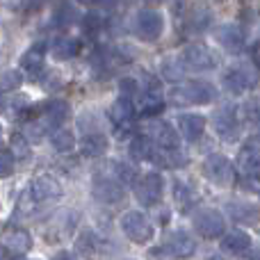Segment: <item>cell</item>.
<instances>
[{
    "mask_svg": "<svg viewBox=\"0 0 260 260\" xmlns=\"http://www.w3.org/2000/svg\"><path fill=\"white\" fill-rule=\"evenodd\" d=\"M119 226H121L123 235L135 244H146V242H151L153 235H155V229H153L151 219L139 210L123 212V217L119 219Z\"/></svg>",
    "mask_w": 260,
    "mask_h": 260,
    "instance_id": "1",
    "label": "cell"
},
{
    "mask_svg": "<svg viewBox=\"0 0 260 260\" xmlns=\"http://www.w3.org/2000/svg\"><path fill=\"white\" fill-rule=\"evenodd\" d=\"M221 82H224V89L229 91L231 96H240L247 89L256 87L258 69L249 62H242V64H238V67L229 69V71L224 73V78H221Z\"/></svg>",
    "mask_w": 260,
    "mask_h": 260,
    "instance_id": "2",
    "label": "cell"
},
{
    "mask_svg": "<svg viewBox=\"0 0 260 260\" xmlns=\"http://www.w3.org/2000/svg\"><path fill=\"white\" fill-rule=\"evenodd\" d=\"M174 101L176 103H187V105H208L217 99V89L210 82L203 80H189L174 89Z\"/></svg>",
    "mask_w": 260,
    "mask_h": 260,
    "instance_id": "3",
    "label": "cell"
},
{
    "mask_svg": "<svg viewBox=\"0 0 260 260\" xmlns=\"http://www.w3.org/2000/svg\"><path fill=\"white\" fill-rule=\"evenodd\" d=\"M203 174H206V178L210 180V183L229 187L235 180V167L226 155L212 153V155H208L206 162H203Z\"/></svg>",
    "mask_w": 260,
    "mask_h": 260,
    "instance_id": "4",
    "label": "cell"
},
{
    "mask_svg": "<svg viewBox=\"0 0 260 260\" xmlns=\"http://www.w3.org/2000/svg\"><path fill=\"white\" fill-rule=\"evenodd\" d=\"M183 62L187 71H197V73H206L212 71V69L219 64V57H217L215 50H210L208 46L203 44H192L183 50Z\"/></svg>",
    "mask_w": 260,
    "mask_h": 260,
    "instance_id": "5",
    "label": "cell"
},
{
    "mask_svg": "<svg viewBox=\"0 0 260 260\" xmlns=\"http://www.w3.org/2000/svg\"><path fill=\"white\" fill-rule=\"evenodd\" d=\"M135 194H137V201L142 206H155V203H160L162 194H165V178H162V174L148 171L146 176L135 180Z\"/></svg>",
    "mask_w": 260,
    "mask_h": 260,
    "instance_id": "6",
    "label": "cell"
},
{
    "mask_svg": "<svg viewBox=\"0 0 260 260\" xmlns=\"http://www.w3.org/2000/svg\"><path fill=\"white\" fill-rule=\"evenodd\" d=\"M165 32V18L157 9H142L135 16V35L142 41H157Z\"/></svg>",
    "mask_w": 260,
    "mask_h": 260,
    "instance_id": "7",
    "label": "cell"
},
{
    "mask_svg": "<svg viewBox=\"0 0 260 260\" xmlns=\"http://www.w3.org/2000/svg\"><path fill=\"white\" fill-rule=\"evenodd\" d=\"M194 229H197V233L201 235V238L215 240L226 233V219L215 208H203V210H199L197 217H194Z\"/></svg>",
    "mask_w": 260,
    "mask_h": 260,
    "instance_id": "8",
    "label": "cell"
},
{
    "mask_svg": "<svg viewBox=\"0 0 260 260\" xmlns=\"http://www.w3.org/2000/svg\"><path fill=\"white\" fill-rule=\"evenodd\" d=\"M238 167L247 176V180H251V183H256L260 178V137H251L242 146Z\"/></svg>",
    "mask_w": 260,
    "mask_h": 260,
    "instance_id": "9",
    "label": "cell"
},
{
    "mask_svg": "<svg viewBox=\"0 0 260 260\" xmlns=\"http://www.w3.org/2000/svg\"><path fill=\"white\" fill-rule=\"evenodd\" d=\"M146 135L151 137V142L162 151H176L180 146V135L174 126H169L167 121H151L146 126Z\"/></svg>",
    "mask_w": 260,
    "mask_h": 260,
    "instance_id": "10",
    "label": "cell"
},
{
    "mask_svg": "<svg viewBox=\"0 0 260 260\" xmlns=\"http://www.w3.org/2000/svg\"><path fill=\"white\" fill-rule=\"evenodd\" d=\"M215 130L224 142H235L240 135V117H238V110L226 105L221 108L219 112L215 114Z\"/></svg>",
    "mask_w": 260,
    "mask_h": 260,
    "instance_id": "11",
    "label": "cell"
},
{
    "mask_svg": "<svg viewBox=\"0 0 260 260\" xmlns=\"http://www.w3.org/2000/svg\"><path fill=\"white\" fill-rule=\"evenodd\" d=\"M30 194L37 203H50V201H57L62 197V187L59 183L53 178V176H37L30 185Z\"/></svg>",
    "mask_w": 260,
    "mask_h": 260,
    "instance_id": "12",
    "label": "cell"
},
{
    "mask_svg": "<svg viewBox=\"0 0 260 260\" xmlns=\"http://www.w3.org/2000/svg\"><path fill=\"white\" fill-rule=\"evenodd\" d=\"M226 212L238 226H253L260 221V208L247 201H231L226 203Z\"/></svg>",
    "mask_w": 260,
    "mask_h": 260,
    "instance_id": "13",
    "label": "cell"
},
{
    "mask_svg": "<svg viewBox=\"0 0 260 260\" xmlns=\"http://www.w3.org/2000/svg\"><path fill=\"white\" fill-rule=\"evenodd\" d=\"M110 117H112L114 126H117L119 133H126V130L130 128V123H133L135 119V103L133 99L126 94H121V99L114 101L112 110H110Z\"/></svg>",
    "mask_w": 260,
    "mask_h": 260,
    "instance_id": "14",
    "label": "cell"
},
{
    "mask_svg": "<svg viewBox=\"0 0 260 260\" xmlns=\"http://www.w3.org/2000/svg\"><path fill=\"white\" fill-rule=\"evenodd\" d=\"M94 197L103 203H119L126 197L123 183L117 178H99L94 183Z\"/></svg>",
    "mask_w": 260,
    "mask_h": 260,
    "instance_id": "15",
    "label": "cell"
},
{
    "mask_svg": "<svg viewBox=\"0 0 260 260\" xmlns=\"http://www.w3.org/2000/svg\"><path fill=\"white\" fill-rule=\"evenodd\" d=\"M206 130V117L197 112H185L178 117V133L183 135L187 142H199Z\"/></svg>",
    "mask_w": 260,
    "mask_h": 260,
    "instance_id": "16",
    "label": "cell"
},
{
    "mask_svg": "<svg viewBox=\"0 0 260 260\" xmlns=\"http://www.w3.org/2000/svg\"><path fill=\"white\" fill-rule=\"evenodd\" d=\"M215 35H217V41H219L229 53H240V50L244 48V32H242V27L235 25V23L219 25Z\"/></svg>",
    "mask_w": 260,
    "mask_h": 260,
    "instance_id": "17",
    "label": "cell"
},
{
    "mask_svg": "<svg viewBox=\"0 0 260 260\" xmlns=\"http://www.w3.org/2000/svg\"><path fill=\"white\" fill-rule=\"evenodd\" d=\"M165 110V99L157 91V82H148V89L139 99V114L142 117H157Z\"/></svg>",
    "mask_w": 260,
    "mask_h": 260,
    "instance_id": "18",
    "label": "cell"
},
{
    "mask_svg": "<svg viewBox=\"0 0 260 260\" xmlns=\"http://www.w3.org/2000/svg\"><path fill=\"white\" fill-rule=\"evenodd\" d=\"M221 249L233 253V256H240V253H247L249 249H253V240H251V235H247L244 231L233 229L231 233L221 235Z\"/></svg>",
    "mask_w": 260,
    "mask_h": 260,
    "instance_id": "19",
    "label": "cell"
},
{
    "mask_svg": "<svg viewBox=\"0 0 260 260\" xmlns=\"http://www.w3.org/2000/svg\"><path fill=\"white\" fill-rule=\"evenodd\" d=\"M167 251L171 256H178V258H187L197 251V242L189 233L185 231H178V233H171V238L167 240Z\"/></svg>",
    "mask_w": 260,
    "mask_h": 260,
    "instance_id": "20",
    "label": "cell"
},
{
    "mask_svg": "<svg viewBox=\"0 0 260 260\" xmlns=\"http://www.w3.org/2000/svg\"><path fill=\"white\" fill-rule=\"evenodd\" d=\"M44 57H46V44H44V41H37L35 46H30V48L23 53L21 69L25 73H32V76H37V73L44 69Z\"/></svg>",
    "mask_w": 260,
    "mask_h": 260,
    "instance_id": "21",
    "label": "cell"
},
{
    "mask_svg": "<svg viewBox=\"0 0 260 260\" xmlns=\"http://www.w3.org/2000/svg\"><path fill=\"white\" fill-rule=\"evenodd\" d=\"M80 151L89 157H96V155H103L108 151V137L99 130H87L80 139Z\"/></svg>",
    "mask_w": 260,
    "mask_h": 260,
    "instance_id": "22",
    "label": "cell"
},
{
    "mask_svg": "<svg viewBox=\"0 0 260 260\" xmlns=\"http://www.w3.org/2000/svg\"><path fill=\"white\" fill-rule=\"evenodd\" d=\"M3 244H5V249H9L14 253H25L32 247V238L25 229H14L9 233H5Z\"/></svg>",
    "mask_w": 260,
    "mask_h": 260,
    "instance_id": "23",
    "label": "cell"
},
{
    "mask_svg": "<svg viewBox=\"0 0 260 260\" xmlns=\"http://www.w3.org/2000/svg\"><path fill=\"white\" fill-rule=\"evenodd\" d=\"M160 73H162V78L169 82H183L187 69H185L183 57H165L160 64Z\"/></svg>",
    "mask_w": 260,
    "mask_h": 260,
    "instance_id": "24",
    "label": "cell"
},
{
    "mask_svg": "<svg viewBox=\"0 0 260 260\" xmlns=\"http://www.w3.org/2000/svg\"><path fill=\"white\" fill-rule=\"evenodd\" d=\"M155 153H157V146L151 142L148 135H139L130 142V155L135 160H155Z\"/></svg>",
    "mask_w": 260,
    "mask_h": 260,
    "instance_id": "25",
    "label": "cell"
},
{
    "mask_svg": "<svg viewBox=\"0 0 260 260\" xmlns=\"http://www.w3.org/2000/svg\"><path fill=\"white\" fill-rule=\"evenodd\" d=\"M80 48H82L80 39H76V37H62V39L55 41L53 55L57 59H71V57H76V55L80 53Z\"/></svg>",
    "mask_w": 260,
    "mask_h": 260,
    "instance_id": "26",
    "label": "cell"
},
{
    "mask_svg": "<svg viewBox=\"0 0 260 260\" xmlns=\"http://www.w3.org/2000/svg\"><path fill=\"white\" fill-rule=\"evenodd\" d=\"M69 112H71L69 103H64V101H50L48 108H46V121L50 123V128H57L69 119Z\"/></svg>",
    "mask_w": 260,
    "mask_h": 260,
    "instance_id": "27",
    "label": "cell"
},
{
    "mask_svg": "<svg viewBox=\"0 0 260 260\" xmlns=\"http://www.w3.org/2000/svg\"><path fill=\"white\" fill-rule=\"evenodd\" d=\"M50 142H53V146L57 148L59 153H69L76 146V137H73L71 130H55V133L50 135Z\"/></svg>",
    "mask_w": 260,
    "mask_h": 260,
    "instance_id": "28",
    "label": "cell"
},
{
    "mask_svg": "<svg viewBox=\"0 0 260 260\" xmlns=\"http://www.w3.org/2000/svg\"><path fill=\"white\" fill-rule=\"evenodd\" d=\"M23 85V73L21 71H5L0 76V89L3 91H14Z\"/></svg>",
    "mask_w": 260,
    "mask_h": 260,
    "instance_id": "29",
    "label": "cell"
},
{
    "mask_svg": "<svg viewBox=\"0 0 260 260\" xmlns=\"http://www.w3.org/2000/svg\"><path fill=\"white\" fill-rule=\"evenodd\" d=\"M14 167H16V160H14L12 151L7 148H0V178H7V176L14 174Z\"/></svg>",
    "mask_w": 260,
    "mask_h": 260,
    "instance_id": "30",
    "label": "cell"
},
{
    "mask_svg": "<svg viewBox=\"0 0 260 260\" xmlns=\"http://www.w3.org/2000/svg\"><path fill=\"white\" fill-rule=\"evenodd\" d=\"M101 25H103V18L96 12H89L82 16V30H85L87 35H96V32L101 30Z\"/></svg>",
    "mask_w": 260,
    "mask_h": 260,
    "instance_id": "31",
    "label": "cell"
},
{
    "mask_svg": "<svg viewBox=\"0 0 260 260\" xmlns=\"http://www.w3.org/2000/svg\"><path fill=\"white\" fill-rule=\"evenodd\" d=\"M73 18H76V14H73L71 5H64L62 9H57V12H55V23H59V25H69Z\"/></svg>",
    "mask_w": 260,
    "mask_h": 260,
    "instance_id": "32",
    "label": "cell"
},
{
    "mask_svg": "<svg viewBox=\"0 0 260 260\" xmlns=\"http://www.w3.org/2000/svg\"><path fill=\"white\" fill-rule=\"evenodd\" d=\"M119 89H121V94H126V96L133 99V96L139 91V85H137V80H135V78H123V80L119 82Z\"/></svg>",
    "mask_w": 260,
    "mask_h": 260,
    "instance_id": "33",
    "label": "cell"
},
{
    "mask_svg": "<svg viewBox=\"0 0 260 260\" xmlns=\"http://www.w3.org/2000/svg\"><path fill=\"white\" fill-rule=\"evenodd\" d=\"M114 169H117V176H119V180H121V183H135V174H133V169H130L128 165L117 162V165H114Z\"/></svg>",
    "mask_w": 260,
    "mask_h": 260,
    "instance_id": "34",
    "label": "cell"
},
{
    "mask_svg": "<svg viewBox=\"0 0 260 260\" xmlns=\"http://www.w3.org/2000/svg\"><path fill=\"white\" fill-rule=\"evenodd\" d=\"M119 0H94V5H99V7H114Z\"/></svg>",
    "mask_w": 260,
    "mask_h": 260,
    "instance_id": "35",
    "label": "cell"
},
{
    "mask_svg": "<svg viewBox=\"0 0 260 260\" xmlns=\"http://www.w3.org/2000/svg\"><path fill=\"white\" fill-rule=\"evenodd\" d=\"M249 258H260V251H249Z\"/></svg>",
    "mask_w": 260,
    "mask_h": 260,
    "instance_id": "36",
    "label": "cell"
},
{
    "mask_svg": "<svg viewBox=\"0 0 260 260\" xmlns=\"http://www.w3.org/2000/svg\"><path fill=\"white\" fill-rule=\"evenodd\" d=\"M82 5H94V0H80Z\"/></svg>",
    "mask_w": 260,
    "mask_h": 260,
    "instance_id": "37",
    "label": "cell"
},
{
    "mask_svg": "<svg viewBox=\"0 0 260 260\" xmlns=\"http://www.w3.org/2000/svg\"><path fill=\"white\" fill-rule=\"evenodd\" d=\"M146 3H151V5H157V3H162V0H146Z\"/></svg>",
    "mask_w": 260,
    "mask_h": 260,
    "instance_id": "38",
    "label": "cell"
},
{
    "mask_svg": "<svg viewBox=\"0 0 260 260\" xmlns=\"http://www.w3.org/2000/svg\"><path fill=\"white\" fill-rule=\"evenodd\" d=\"M0 258H3V251H0Z\"/></svg>",
    "mask_w": 260,
    "mask_h": 260,
    "instance_id": "39",
    "label": "cell"
}]
</instances>
